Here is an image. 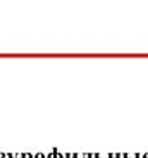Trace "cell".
Instances as JSON below:
<instances>
[{
	"instance_id": "obj_1",
	"label": "cell",
	"mask_w": 148,
	"mask_h": 158,
	"mask_svg": "<svg viewBox=\"0 0 148 158\" xmlns=\"http://www.w3.org/2000/svg\"><path fill=\"white\" fill-rule=\"evenodd\" d=\"M145 158H148V155H145Z\"/></svg>"
}]
</instances>
